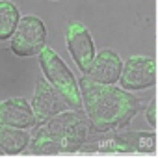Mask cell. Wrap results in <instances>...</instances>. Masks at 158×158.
<instances>
[{
    "label": "cell",
    "instance_id": "cell-1",
    "mask_svg": "<svg viewBox=\"0 0 158 158\" xmlns=\"http://www.w3.org/2000/svg\"><path fill=\"white\" fill-rule=\"evenodd\" d=\"M78 84L82 93V108L95 132L127 128L141 110V101L125 88H117L114 84H99L84 74Z\"/></svg>",
    "mask_w": 158,
    "mask_h": 158
},
{
    "label": "cell",
    "instance_id": "cell-2",
    "mask_svg": "<svg viewBox=\"0 0 158 158\" xmlns=\"http://www.w3.org/2000/svg\"><path fill=\"white\" fill-rule=\"evenodd\" d=\"M93 125L80 110H65L43 125H37L30 139L32 154H65L84 151V145L93 141Z\"/></svg>",
    "mask_w": 158,
    "mask_h": 158
},
{
    "label": "cell",
    "instance_id": "cell-3",
    "mask_svg": "<svg viewBox=\"0 0 158 158\" xmlns=\"http://www.w3.org/2000/svg\"><path fill=\"white\" fill-rule=\"evenodd\" d=\"M39 65L43 71V76L61 93V97L69 102L73 110L82 108V93H80V84L74 78L73 71L65 65L61 56L52 48V47H43L39 52Z\"/></svg>",
    "mask_w": 158,
    "mask_h": 158
},
{
    "label": "cell",
    "instance_id": "cell-4",
    "mask_svg": "<svg viewBox=\"0 0 158 158\" xmlns=\"http://www.w3.org/2000/svg\"><path fill=\"white\" fill-rule=\"evenodd\" d=\"M47 45V26L37 15L21 17L13 35L10 37L11 52L19 58L35 56Z\"/></svg>",
    "mask_w": 158,
    "mask_h": 158
},
{
    "label": "cell",
    "instance_id": "cell-5",
    "mask_svg": "<svg viewBox=\"0 0 158 158\" xmlns=\"http://www.w3.org/2000/svg\"><path fill=\"white\" fill-rule=\"evenodd\" d=\"M156 82V61L151 56L136 54L123 61V71L119 84L128 91L151 89Z\"/></svg>",
    "mask_w": 158,
    "mask_h": 158
},
{
    "label": "cell",
    "instance_id": "cell-6",
    "mask_svg": "<svg viewBox=\"0 0 158 158\" xmlns=\"http://www.w3.org/2000/svg\"><path fill=\"white\" fill-rule=\"evenodd\" d=\"M65 47H67L69 54L73 56V61L76 63V67L82 71V74H86L97 56L95 41H93L89 30L82 23L71 21L65 26Z\"/></svg>",
    "mask_w": 158,
    "mask_h": 158
},
{
    "label": "cell",
    "instance_id": "cell-7",
    "mask_svg": "<svg viewBox=\"0 0 158 158\" xmlns=\"http://www.w3.org/2000/svg\"><path fill=\"white\" fill-rule=\"evenodd\" d=\"M32 110L35 114L37 125L47 123L54 115L69 110V102L61 97V93L47 80V78H39L34 88V97H32ZM35 125V127H37Z\"/></svg>",
    "mask_w": 158,
    "mask_h": 158
},
{
    "label": "cell",
    "instance_id": "cell-8",
    "mask_svg": "<svg viewBox=\"0 0 158 158\" xmlns=\"http://www.w3.org/2000/svg\"><path fill=\"white\" fill-rule=\"evenodd\" d=\"M97 147L99 152H151L154 151L156 134L154 132H136V130H119L112 138L101 139Z\"/></svg>",
    "mask_w": 158,
    "mask_h": 158
},
{
    "label": "cell",
    "instance_id": "cell-9",
    "mask_svg": "<svg viewBox=\"0 0 158 158\" xmlns=\"http://www.w3.org/2000/svg\"><path fill=\"white\" fill-rule=\"evenodd\" d=\"M121 71H123L121 56L112 48H102L97 52L93 63L89 65L84 76L99 84H117L121 78Z\"/></svg>",
    "mask_w": 158,
    "mask_h": 158
},
{
    "label": "cell",
    "instance_id": "cell-10",
    "mask_svg": "<svg viewBox=\"0 0 158 158\" xmlns=\"http://www.w3.org/2000/svg\"><path fill=\"white\" fill-rule=\"evenodd\" d=\"M0 125L17 127V128H34L37 125L32 104L23 97H11L0 101Z\"/></svg>",
    "mask_w": 158,
    "mask_h": 158
},
{
    "label": "cell",
    "instance_id": "cell-11",
    "mask_svg": "<svg viewBox=\"0 0 158 158\" xmlns=\"http://www.w3.org/2000/svg\"><path fill=\"white\" fill-rule=\"evenodd\" d=\"M30 132L26 128L0 125V149L4 154H21L30 147Z\"/></svg>",
    "mask_w": 158,
    "mask_h": 158
},
{
    "label": "cell",
    "instance_id": "cell-12",
    "mask_svg": "<svg viewBox=\"0 0 158 158\" xmlns=\"http://www.w3.org/2000/svg\"><path fill=\"white\" fill-rule=\"evenodd\" d=\"M21 21V11L11 0H0V41H8Z\"/></svg>",
    "mask_w": 158,
    "mask_h": 158
},
{
    "label": "cell",
    "instance_id": "cell-13",
    "mask_svg": "<svg viewBox=\"0 0 158 158\" xmlns=\"http://www.w3.org/2000/svg\"><path fill=\"white\" fill-rule=\"evenodd\" d=\"M154 110H156V102L152 101L149 106H147V112H145V119L149 121V125L151 127H154L156 125V117H154Z\"/></svg>",
    "mask_w": 158,
    "mask_h": 158
},
{
    "label": "cell",
    "instance_id": "cell-14",
    "mask_svg": "<svg viewBox=\"0 0 158 158\" xmlns=\"http://www.w3.org/2000/svg\"><path fill=\"white\" fill-rule=\"evenodd\" d=\"M0 154H4V151H2V149H0Z\"/></svg>",
    "mask_w": 158,
    "mask_h": 158
}]
</instances>
